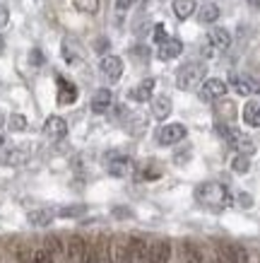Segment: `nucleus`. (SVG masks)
<instances>
[{"label": "nucleus", "instance_id": "2eb2a0df", "mask_svg": "<svg viewBox=\"0 0 260 263\" xmlns=\"http://www.w3.org/2000/svg\"><path fill=\"white\" fill-rule=\"evenodd\" d=\"M231 87L244 97H251V95H255V92H260L258 82L248 80V78H238V75H231Z\"/></svg>", "mask_w": 260, "mask_h": 263}, {"label": "nucleus", "instance_id": "a878e982", "mask_svg": "<svg viewBox=\"0 0 260 263\" xmlns=\"http://www.w3.org/2000/svg\"><path fill=\"white\" fill-rule=\"evenodd\" d=\"M181 256H183V263H203L200 251L195 247H190V244H183L181 247Z\"/></svg>", "mask_w": 260, "mask_h": 263}, {"label": "nucleus", "instance_id": "58836bf2", "mask_svg": "<svg viewBox=\"0 0 260 263\" xmlns=\"http://www.w3.org/2000/svg\"><path fill=\"white\" fill-rule=\"evenodd\" d=\"M116 263H128V256H126V249H123V251H121L118 254V261Z\"/></svg>", "mask_w": 260, "mask_h": 263}, {"label": "nucleus", "instance_id": "f8f14e48", "mask_svg": "<svg viewBox=\"0 0 260 263\" xmlns=\"http://www.w3.org/2000/svg\"><path fill=\"white\" fill-rule=\"evenodd\" d=\"M77 102V87L65 78H58V104H75Z\"/></svg>", "mask_w": 260, "mask_h": 263}, {"label": "nucleus", "instance_id": "4c0bfd02", "mask_svg": "<svg viewBox=\"0 0 260 263\" xmlns=\"http://www.w3.org/2000/svg\"><path fill=\"white\" fill-rule=\"evenodd\" d=\"M133 3H135V0H116V8H118V10H128Z\"/></svg>", "mask_w": 260, "mask_h": 263}, {"label": "nucleus", "instance_id": "a211bd4d", "mask_svg": "<svg viewBox=\"0 0 260 263\" xmlns=\"http://www.w3.org/2000/svg\"><path fill=\"white\" fill-rule=\"evenodd\" d=\"M111 102H113V95H111V89H99V92H94V97H92V111H94V114L109 111Z\"/></svg>", "mask_w": 260, "mask_h": 263}, {"label": "nucleus", "instance_id": "a19ab883", "mask_svg": "<svg viewBox=\"0 0 260 263\" xmlns=\"http://www.w3.org/2000/svg\"><path fill=\"white\" fill-rule=\"evenodd\" d=\"M3 123H5V114H3V109H0V128H3Z\"/></svg>", "mask_w": 260, "mask_h": 263}, {"label": "nucleus", "instance_id": "ddd939ff", "mask_svg": "<svg viewBox=\"0 0 260 263\" xmlns=\"http://www.w3.org/2000/svg\"><path fill=\"white\" fill-rule=\"evenodd\" d=\"M207 41H210V46L217 48V51H227V48L231 46V34H229L227 29H222V27H214V29H210V34H207Z\"/></svg>", "mask_w": 260, "mask_h": 263}, {"label": "nucleus", "instance_id": "dca6fc26", "mask_svg": "<svg viewBox=\"0 0 260 263\" xmlns=\"http://www.w3.org/2000/svg\"><path fill=\"white\" fill-rule=\"evenodd\" d=\"M152 114H154V119L159 121H166L169 119V114H171V99L166 95H159L152 99Z\"/></svg>", "mask_w": 260, "mask_h": 263}, {"label": "nucleus", "instance_id": "b1692460", "mask_svg": "<svg viewBox=\"0 0 260 263\" xmlns=\"http://www.w3.org/2000/svg\"><path fill=\"white\" fill-rule=\"evenodd\" d=\"M214 111H217V116H224L227 121H234L236 119V106H234V102H229V99H224V102H219L217 106H214Z\"/></svg>", "mask_w": 260, "mask_h": 263}, {"label": "nucleus", "instance_id": "cd10ccee", "mask_svg": "<svg viewBox=\"0 0 260 263\" xmlns=\"http://www.w3.org/2000/svg\"><path fill=\"white\" fill-rule=\"evenodd\" d=\"M85 249H87V244L82 239H70V244H68V254H70V258L72 261H79L82 258V254H85Z\"/></svg>", "mask_w": 260, "mask_h": 263}, {"label": "nucleus", "instance_id": "c85d7f7f", "mask_svg": "<svg viewBox=\"0 0 260 263\" xmlns=\"http://www.w3.org/2000/svg\"><path fill=\"white\" fill-rule=\"evenodd\" d=\"M85 213H87L85 205H68V208H61V210H58L61 217H79V215H85Z\"/></svg>", "mask_w": 260, "mask_h": 263}, {"label": "nucleus", "instance_id": "6ab92c4d", "mask_svg": "<svg viewBox=\"0 0 260 263\" xmlns=\"http://www.w3.org/2000/svg\"><path fill=\"white\" fill-rule=\"evenodd\" d=\"M171 256V247L169 241H154L150 249V263H169Z\"/></svg>", "mask_w": 260, "mask_h": 263}, {"label": "nucleus", "instance_id": "20e7f679", "mask_svg": "<svg viewBox=\"0 0 260 263\" xmlns=\"http://www.w3.org/2000/svg\"><path fill=\"white\" fill-rule=\"evenodd\" d=\"M229 85L224 80H219V78H207V80H203V85H200V99L203 102H217V99H222V97L227 95Z\"/></svg>", "mask_w": 260, "mask_h": 263}, {"label": "nucleus", "instance_id": "bb28decb", "mask_svg": "<svg viewBox=\"0 0 260 263\" xmlns=\"http://www.w3.org/2000/svg\"><path fill=\"white\" fill-rule=\"evenodd\" d=\"M75 3V8L79 12H85V15H96L99 12V0H72Z\"/></svg>", "mask_w": 260, "mask_h": 263}, {"label": "nucleus", "instance_id": "5701e85b", "mask_svg": "<svg viewBox=\"0 0 260 263\" xmlns=\"http://www.w3.org/2000/svg\"><path fill=\"white\" fill-rule=\"evenodd\" d=\"M197 20L203 24H212L219 20V8L214 5V3H205L203 8H200V12H197Z\"/></svg>", "mask_w": 260, "mask_h": 263}, {"label": "nucleus", "instance_id": "9b49d317", "mask_svg": "<svg viewBox=\"0 0 260 263\" xmlns=\"http://www.w3.org/2000/svg\"><path fill=\"white\" fill-rule=\"evenodd\" d=\"M27 162H29V150L27 147H10L0 157V164H5V167H22Z\"/></svg>", "mask_w": 260, "mask_h": 263}, {"label": "nucleus", "instance_id": "aec40b11", "mask_svg": "<svg viewBox=\"0 0 260 263\" xmlns=\"http://www.w3.org/2000/svg\"><path fill=\"white\" fill-rule=\"evenodd\" d=\"M53 217H55L53 210L41 208V210H32V213L27 215V220H29V224H34V227H46V224L53 222Z\"/></svg>", "mask_w": 260, "mask_h": 263}, {"label": "nucleus", "instance_id": "f257e3e1", "mask_svg": "<svg viewBox=\"0 0 260 263\" xmlns=\"http://www.w3.org/2000/svg\"><path fill=\"white\" fill-rule=\"evenodd\" d=\"M195 198L197 203H203L207 208H214V210H222V208H229L234 203L231 193L224 183H214V181H207V183H200L195 189Z\"/></svg>", "mask_w": 260, "mask_h": 263}, {"label": "nucleus", "instance_id": "1a4fd4ad", "mask_svg": "<svg viewBox=\"0 0 260 263\" xmlns=\"http://www.w3.org/2000/svg\"><path fill=\"white\" fill-rule=\"evenodd\" d=\"M44 136L48 138V140H63L65 136H68V123H65V119H61V116H48L46 123H44Z\"/></svg>", "mask_w": 260, "mask_h": 263}, {"label": "nucleus", "instance_id": "f03ea898", "mask_svg": "<svg viewBox=\"0 0 260 263\" xmlns=\"http://www.w3.org/2000/svg\"><path fill=\"white\" fill-rule=\"evenodd\" d=\"M205 72H207V65L200 63V61H190V63L181 65L178 72H176V87L183 89V92L200 87L203 80H205Z\"/></svg>", "mask_w": 260, "mask_h": 263}, {"label": "nucleus", "instance_id": "79ce46f5", "mask_svg": "<svg viewBox=\"0 0 260 263\" xmlns=\"http://www.w3.org/2000/svg\"><path fill=\"white\" fill-rule=\"evenodd\" d=\"M3 48H5V39L0 36V53H3Z\"/></svg>", "mask_w": 260, "mask_h": 263}, {"label": "nucleus", "instance_id": "2f4dec72", "mask_svg": "<svg viewBox=\"0 0 260 263\" xmlns=\"http://www.w3.org/2000/svg\"><path fill=\"white\" fill-rule=\"evenodd\" d=\"M34 256H36V263H53V256L48 254L46 249H39V251H34Z\"/></svg>", "mask_w": 260, "mask_h": 263}, {"label": "nucleus", "instance_id": "e433bc0d", "mask_svg": "<svg viewBox=\"0 0 260 263\" xmlns=\"http://www.w3.org/2000/svg\"><path fill=\"white\" fill-rule=\"evenodd\" d=\"M238 203H241L244 208H251L253 205V198H251V196H246V193H241V196H238Z\"/></svg>", "mask_w": 260, "mask_h": 263}, {"label": "nucleus", "instance_id": "412c9836", "mask_svg": "<svg viewBox=\"0 0 260 263\" xmlns=\"http://www.w3.org/2000/svg\"><path fill=\"white\" fill-rule=\"evenodd\" d=\"M244 121L248 123V126H253V128H260V102H258V99L246 102V106H244Z\"/></svg>", "mask_w": 260, "mask_h": 263}, {"label": "nucleus", "instance_id": "37998d69", "mask_svg": "<svg viewBox=\"0 0 260 263\" xmlns=\"http://www.w3.org/2000/svg\"><path fill=\"white\" fill-rule=\"evenodd\" d=\"M3 143H5V138H3V136H0V145H3Z\"/></svg>", "mask_w": 260, "mask_h": 263}, {"label": "nucleus", "instance_id": "9d476101", "mask_svg": "<svg viewBox=\"0 0 260 263\" xmlns=\"http://www.w3.org/2000/svg\"><path fill=\"white\" fill-rule=\"evenodd\" d=\"M128 263H150V249L142 239H130L126 247Z\"/></svg>", "mask_w": 260, "mask_h": 263}, {"label": "nucleus", "instance_id": "4468645a", "mask_svg": "<svg viewBox=\"0 0 260 263\" xmlns=\"http://www.w3.org/2000/svg\"><path fill=\"white\" fill-rule=\"evenodd\" d=\"M183 53V44L178 39H166L159 44V51L157 56L162 58V61H171V58H178Z\"/></svg>", "mask_w": 260, "mask_h": 263}, {"label": "nucleus", "instance_id": "393cba45", "mask_svg": "<svg viewBox=\"0 0 260 263\" xmlns=\"http://www.w3.org/2000/svg\"><path fill=\"white\" fill-rule=\"evenodd\" d=\"M231 169H234L236 174H246V172L251 169V155H241V152H236V157H234V162H231Z\"/></svg>", "mask_w": 260, "mask_h": 263}, {"label": "nucleus", "instance_id": "f3484780", "mask_svg": "<svg viewBox=\"0 0 260 263\" xmlns=\"http://www.w3.org/2000/svg\"><path fill=\"white\" fill-rule=\"evenodd\" d=\"M154 85H157V82L152 80V78H147V80H142L140 85H137V87L130 89V99H135V102H147V99H152Z\"/></svg>", "mask_w": 260, "mask_h": 263}, {"label": "nucleus", "instance_id": "423d86ee", "mask_svg": "<svg viewBox=\"0 0 260 263\" xmlns=\"http://www.w3.org/2000/svg\"><path fill=\"white\" fill-rule=\"evenodd\" d=\"M106 169H109L111 176H121V179H126L135 172V162L126 155H111L109 160H106Z\"/></svg>", "mask_w": 260, "mask_h": 263}, {"label": "nucleus", "instance_id": "6e6552de", "mask_svg": "<svg viewBox=\"0 0 260 263\" xmlns=\"http://www.w3.org/2000/svg\"><path fill=\"white\" fill-rule=\"evenodd\" d=\"M99 70L109 82H118L123 75V61L118 56H104L99 63Z\"/></svg>", "mask_w": 260, "mask_h": 263}, {"label": "nucleus", "instance_id": "0eeeda50", "mask_svg": "<svg viewBox=\"0 0 260 263\" xmlns=\"http://www.w3.org/2000/svg\"><path fill=\"white\" fill-rule=\"evenodd\" d=\"M183 138H186V126L183 123H166V126L159 128L157 133L159 145H176L181 143Z\"/></svg>", "mask_w": 260, "mask_h": 263}, {"label": "nucleus", "instance_id": "7c9ffc66", "mask_svg": "<svg viewBox=\"0 0 260 263\" xmlns=\"http://www.w3.org/2000/svg\"><path fill=\"white\" fill-rule=\"evenodd\" d=\"M79 263H102L99 261V254H96L92 247L85 249V254H82V258H79Z\"/></svg>", "mask_w": 260, "mask_h": 263}, {"label": "nucleus", "instance_id": "72a5a7b5", "mask_svg": "<svg viewBox=\"0 0 260 263\" xmlns=\"http://www.w3.org/2000/svg\"><path fill=\"white\" fill-rule=\"evenodd\" d=\"M154 41H157V44L166 41V29H164V24H157V27H154Z\"/></svg>", "mask_w": 260, "mask_h": 263}, {"label": "nucleus", "instance_id": "7ed1b4c3", "mask_svg": "<svg viewBox=\"0 0 260 263\" xmlns=\"http://www.w3.org/2000/svg\"><path fill=\"white\" fill-rule=\"evenodd\" d=\"M217 133H219V136L224 138V140H227L236 152H241V155H253V152H255L253 140L248 136H244L238 128L229 126V123H217Z\"/></svg>", "mask_w": 260, "mask_h": 263}, {"label": "nucleus", "instance_id": "f704fd0d", "mask_svg": "<svg viewBox=\"0 0 260 263\" xmlns=\"http://www.w3.org/2000/svg\"><path fill=\"white\" fill-rule=\"evenodd\" d=\"M10 22V12H8V8L5 5H0V29L5 27V24Z\"/></svg>", "mask_w": 260, "mask_h": 263}, {"label": "nucleus", "instance_id": "c9c22d12", "mask_svg": "<svg viewBox=\"0 0 260 263\" xmlns=\"http://www.w3.org/2000/svg\"><path fill=\"white\" fill-rule=\"evenodd\" d=\"M32 63L34 65H41V63H44V56H41L39 48H34V51H32Z\"/></svg>", "mask_w": 260, "mask_h": 263}, {"label": "nucleus", "instance_id": "473e14b6", "mask_svg": "<svg viewBox=\"0 0 260 263\" xmlns=\"http://www.w3.org/2000/svg\"><path fill=\"white\" fill-rule=\"evenodd\" d=\"M19 263H36V256H34L29 249H22V251H19Z\"/></svg>", "mask_w": 260, "mask_h": 263}, {"label": "nucleus", "instance_id": "c756f323", "mask_svg": "<svg viewBox=\"0 0 260 263\" xmlns=\"http://www.w3.org/2000/svg\"><path fill=\"white\" fill-rule=\"evenodd\" d=\"M8 126H10V130L19 133V130H24V128H27V119H24L22 114H12V116L8 119Z\"/></svg>", "mask_w": 260, "mask_h": 263}, {"label": "nucleus", "instance_id": "ea45409f", "mask_svg": "<svg viewBox=\"0 0 260 263\" xmlns=\"http://www.w3.org/2000/svg\"><path fill=\"white\" fill-rule=\"evenodd\" d=\"M246 3H248L251 8H260V0H246Z\"/></svg>", "mask_w": 260, "mask_h": 263}, {"label": "nucleus", "instance_id": "4be33fe9", "mask_svg": "<svg viewBox=\"0 0 260 263\" xmlns=\"http://www.w3.org/2000/svg\"><path fill=\"white\" fill-rule=\"evenodd\" d=\"M195 10H197L195 0H173V12H176L178 20H188Z\"/></svg>", "mask_w": 260, "mask_h": 263}, {"label": "nucleus", "instance_id": "39448f33", "mask_svg": "<svg viewBox=\"0 0 260 263\" xmlns=\"http://www.w3.org/2000/svg\"><path fill=\"white\" fill-rule=\"evenodd\" d=\"M217 263H248V254L238 244H217Z\"/></svg>", "mask_w": 260, "mask_h": 263}]
</instances>
